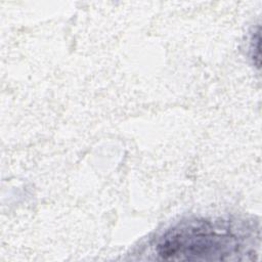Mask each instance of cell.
<instances>
[{"instance_id": "1", "label": "cell", "mask_w": 262, "mask_h": 262, "mask_svg": "<svg viewBox=\"0 0 262 262\" xmlns=\"http://www.w3.org/2000/svg\"><path fill=\"white\" fill-rule=\"evenodd\" d=\"M232 222L189 218L168 228L156 242L155 250L168 261L245 260L250 250V233Z\"/></svg>"}]
</instances>
